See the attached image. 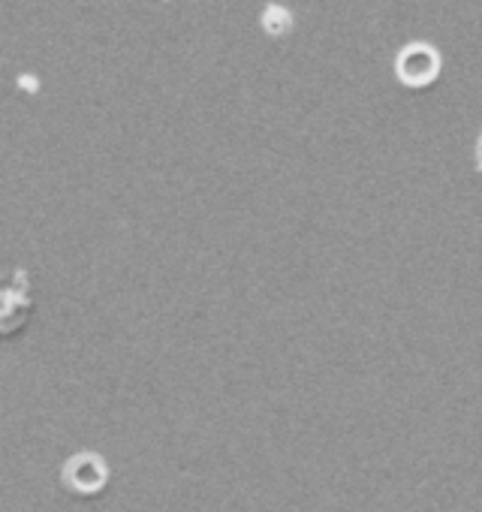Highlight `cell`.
Returning <instances> with one entry per match:
<instances>
[{
	"label": "cell",
	"instance_id": "6da1fadb",
	"mask_svg": "<svg viewBox=\"0 0 482 512\" xmlns=\"http://www.w3.org/2000/svg\"><path fill=\"white\" fill-rule=\"evenodd\" d=\"M31 287L25 272H13L7 278H0V338L19 335L28 320H31Z\"/></svg>",
	"mask_w": 482,
	"mask_h": 512
},
{
	"label": "cell",
	"instance_id": "7a4b0ae2",
	"mask_svg": "<svg viewBox=\"0 0 482 512\" xmlns=\"http://www.w3.org/2000/svg\"><path fill=\"white\" fill-rule=\"evenodd\" d=\"M64 482H67V488H73L79 494H97L109 482V467L103 464L100 455L82 452L64 464Z\"/></svg>",
	"mask_w": 482,
	"mask_h": 512
},
{
	"label": "cell",
	"instance_id": "3957f363",
	"mask_svg": "<svg viewBox=\"0 0 482 512\" xmlns=\"http://www.w3.org/2000/svg\"><path fill=\"white\" fill-rule=\"evenodd\" d=\"M398 70H401V79L404 82L425 85L437 73V55L431 49H425V46H410V49H404Z\"/></svg>",
	"mask_w": 482,
	"mask_h": 512
},
{
	"label": "cell",
	"instance_id": "277c9868",
	"mask_svg": "<svg viewBox=\"0 0 482 512\" xmlns=\"http://www.w3.org/2000/svg\"><path fill=\"white\" fill-rule=\"evenodd\" d=\"M479 166H482V139H479Z\"/></svg>",
	"mask_w": 482,
	"mask_h": 512
}]
</instances>
